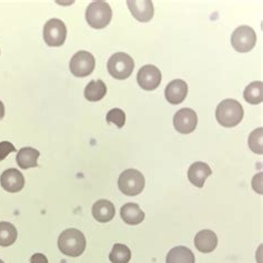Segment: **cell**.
Listing matches in <instances>:
<instances>
[{
  "label": "cell",
  "mask_w": 263,
  "mask_h": 263,
  "mask_svg": "<svg viewBox=\"0 0 263 263\" xmlns=\"http://www.w3.org/2000/svg\"><path fill=\"white\" fill-rule=\"evenodd\" d=\"M96 66V59L91 53L80 50L73 54V57L70 60L69 64V68H70L71 73L74 77L84 78L92 73L93 69Z\"/></svg>",
  "instance_id": "8"
},
{
  "label": "cell",
  "mask_w": 263,
  "mask_h": 263,
  "mask_svg": "<svg viewBox=\"0 0 263 263\" xmlns=\"http://www.w3.org/2000/svg\"><path fill=\"white\" fill-rule=\"evenodd\" d=\"M115 205L112 202L108 201V200H98V201L92 205V216L98 222L107 223L115 218Z\"/></svg>",
  "instance_id": "15"
},
{
  "label": "cell",
  "mask_w": 263,
  "mask_h": 263,
  "mask_svg": "<svg viewBox=\"0 0 263 263\" xmlns=\"http://www.w3.org/2000/svg\"><path fill=\"white\" fill-rule=\"evenodd\" d=\"M112 18L111 7L106 2H93L86 10V20L95 29H103L110 24Z\"/></svg>",
  "instance_id": "3"
},
{
  "label": "cell",
  "mask_w": 263,
  "mask_h": 263,
  "mask_svg": "<svg viewBox=\"0 0 263 263\" xmlns=\"http://www.w3.org/2000/svg\"><path fill=\"white\" fill-rule=\"evenodd\" d=\"M107 95V86L102 80H92L85 88V98L90 102H97Z\"/></svg>",
  "instance_id": "19"
},
{
  "label": "cell",
  "mask_w": 263,
  "mask_h": 263,
  "mask_svg": "<svg viewBox=\"0 0 263 263\" xmlns=\"http://www.w3.org/2000/svg\"><path fill=\"white\" fill-rule=\"evenodd\" d=\"M144 177L140 171L136 169L124 170L118 180V186L122 193L129 197L140 195L144 189Z\"/></svg>",
  "instance_id": "4"
},
{
  "label": "cell",
  "mask_w": 263,
  "mask_h": 263,
  "mask_svg": "<svg viewBox=\"0 0 263 263\" xmlns=\"http://www.w3.org/2000/svg\"><path fill=\"white\" fill-rule=\"evenodd\" d=\"M16 227L9 222H0V247H9L17 240Z\"/></svg>",
  "instance_id": "22"
},
{
  "label": "cell",
  "mask_w": 263,
  "mask_h": 263,
  "mask_svg": "<svg viewBox=\"0 0 263 263\" xmlns=\"http://www.w3.org/2000/svg\"><path fill=\"white\" fill-rule=\"evenodd\" d=\"M257 44V34L249 26H240L231 36V45L238 52H249Z\"/></svg>",
  "instance_id": "7"
},
{
  "label": "cell",
  "mask_w": 263,
  "mask_h": 263,
  "mask_svg": "<svg viewBox=\"0 0 263 263\" xmlns=\"http://www.w3.org/2000/svg\"><path fill=\"white\" fill-rule=\"evenodd\" d=\"M211 175H212L211 168L206 163L201 162V161L192 163L188 170L189 181L193 185L198 186V188H202V186L204 185L205 180Z\"/></svg>",
  "instance_id": "14"
},
{
  "label": "cell",
  "mask_w": 263,
  "mask_h": 263,
  "mask_svg": "<svg viewBox=\"0 0 263 263\" xmlns=\"http://www.w3.org/2000/svg\"><path fill=\"white\" fill-rule=\"evenodd\" d=\"M16 148L12 143L8 141H3L0 142V161H3L6 159V157L8 156L11 152H15Z\"/></svg>",
  "instance_id": "26"
},
{
  "label": "cell",
  "mask_w": 263,
  "mask_h": 263,
  "mask_svg": "<svg viewBox=\"0 0 263 263\" xmlns=\"http://www.w3.org/2000/svg\"><path fill=\"white\" fill-rule=\"evenodd\" d=\"M30 263H48V259L43 253H36L30 258Z\"/></svg>",
  "instance_id": "27"
},
{
  "label": "cell",
  "mask_w": 263,
  "mask_h": 263,
  "mask_svg": "<svg viewBox=\"0 0 263 263\" xmlns=\"http://www.w3.org/2000/svg\"><path fill=\"white\" fill-rule=\"evenodd\" d=\"M67 38V28L64 22L52 18L45 24L44 40L50 47H60L65 44Z\"/></svg>",
  "instance_id": "6"
},
{
  "label": "cell",
  "mask_w": 263,
  "mask_h": 263,
  "mask_svg": "<svg viewBox=\"0 0 263 263\" xmlns=\"http://www.w3.org/2000/svg\"><path fill=\"white\" fill-rule=\"evenodd\" d=\"M0 263H5L3 260H0Z\"/></svg>",
  "instance_id": "29"
},
{
  "label": "cell",
  "mask_w": 263,
  "mask_h": 263,
  "mask_svg": "<svg viewBox=\"0 0 263 263\" xmlns=\"http://www.w3.org/2000/svg\"><path fill=\"white\" fill-rule=\"evenodd\" d=\"M0 184H2L4 190L10 193H16L24 189L25 177L17 169L11 168L3 172L2 177H0Z\"/></svg>",
  "instance_id": "11"
},
{
  "label": "cell",
  "mask_w": 263,
  "mask_h": 263,
  "mask_svg": "<svg viewBox=\"0 0 263 263\" xmlns=\"http://www.w3.org/2000/svg\"><path fill=\"white\" fill-rule=\"evenodd\" d=\"M262 134L263 129L259 128L255 129L254 131L249 136V147L254 152V154L262 155L263 152V146H262Z\"/></svg>",
  "instance_id": "24"
},
{
  "label": "cell",
  "mask_w": 263,
  "mask_h": 263,
  "mask_svg": "<svg viewBox=\"0 0 263 263\" xmlns=\"http://www.w3.org/2000/svg\"><path fill=\"white\" fill-rule=\"evenodd\" d=\"M39 156L40 152L38 150L30 147H25L18 151L16 160L20 168L27 170L37 167Z\"/></svg>",
  "instance_id": "17"
},
{
  "label": "cell",
  "mask_w": 263,
  "mask_h": 263,
  "mask_svg": "<svg viewBox=\"0 0 263 263\" xmlns=\"http://www.w3.org/2000/svg\"><path fill=\"white\" fill-rule=\"evenodd\" d=\"M107 121L116 124L118 128H122L124 123H126V114L119 108L111 109L107 114Z\"/></svg>",
  "instance_id": "25"
},
{
  "label": "cell",
  "mask_w": 263,
  "mask_h": 263,
  "mask_svg": "<svg viewBox=\"0 0 263 263\" xmlns=\"http://www.w3.org/2000/svg\"><path fill=\"white\" fill-rule=\"evenodd\" d=\"M188 95V85L181 79L172 80L164 90L165 99L171 105H180Z\"/></svg>",
  "instance_id": "13"
},
{
  "label": "cell",
  "mask_w": 263,
  "mask_h": 263,
  "mask_svg": "<svg viewBox=\"0 0 263 263\" xmlns=\"http://www.w3.org/2000/svg\"><path fill=\"white\" fill-rule=\"evenodd\" d=\"M245 100L251 105H259L263 100V84L262 81H253L247 86L243 92Z\"/></svg>",
  "instance_id": "21"
},
{
  "label": "cell",
  "mask_w": 263,
  "mask_h": 263,
  "mask_svg": "<svg viewBox=\"0 0 263 263\" xmlns=\"http://www.w3.org/2000/svg\"><path fill=\"white\" fill-rule=\"evenodd\" d=\"M86 238L84 233L77 229H67L59 235L58 248L68 257H79L86 249Z\"/></svg>",
  "instance_id": "2"
},
{
  "label": "cell",
  "mask_w": 263,
  "mask_h": 263,
  "mask_svg": "<svg viewBox=\"0 0 263 263\" xmlns=\"http://www.w3.org/2000/svg\"><path fill=\"white\" fill-rule=\"evenodd\" d=\"M161 78L160 70L152 65L143 66L137 74L138 85L147 91H152L160 86Z\"/></svg>",
  "instance_id": "10"
},
{
  "label": "cell",
  "mask_w": 263,
  "mask_h": 263,
  "mask_svg": "<svg viewBox=\"0 0 263 263\" xmlns=\"http://www.w3.org/2000/svg\"><path fill=\"white\" fill-rule=\"evenodd\" d=\"M243 107L241 106L239 101L234 99H226L221 101L216 110L217 121L226 128L238 126L243 119Z\"/></svg>",
  "instance_id": "1"
},
{
  "label": "cell",
  "mask_w": 263,
  "mask_h": 263,
  "mask_svg": "<svg viewBox=\"0 0 263 263\" xmlns=\"http://www.w3.org/2000/svg\"><path fill=\"white\" fill-rule=\"evenodd\" d=\"M198 124V116L195 110L190 108H182L176 112L174 117V126L178 133L182 135L191 134L195 131Z\"/></svg>",
  "instance_id": "9"
},
{
  "label": "cell",
  "mask_w": 263,
  "mask_h": 263,
  "mask_svg": "<svg viewBox=\"0 0 263 263\" xmlns=\"http://www.w3.org/2000/svg\"><path fill=\"white\" fill-rule=\"evenodd\" d=\"M122 220L127 224L137 226L144 220V212L137 203H126L120 210Z\"/></svg>",
  "instance_id": "18"
},
{
  "label": "cell",
  "mask_w": 263,
  "mask_h": 263,
  "mask_svg": "<svg viewBox=\"0 0 263 263\" xmlns=\"http://www.w3.org/2000/svg\"><path fill=\"white\" fill-rule=\"evenodd\" d=\"M131 259L130 249L121 243H116L109 254V260L112 263H128Z\"/></svg>",
  "instance_id": "23"
},
{
  "label": "cell",
  "mask_w": 263,
  "mask_h": 263,
  "mask_svg": "<svg viewBox=\"0 0 263 263\" xmlns=\"http://www.w3.org/2000/svg\"><path fill=\"white\" fill-rule=\"evenodd\" d=\"M4 117H5V106H4L3 101L0 100V120H2Z\"/></svg>",
  "instance_id": "28"
},
{
  "label": "cell",
  "mask_w": 263,
  "mask_h": 263,
  "mask_svg": "<svg viewBox=\"0 0 263 263\" xmlns=\"http://www.w3.org/2000/svg\"><path fill=\"white\" fill-rule=\"evenodd\" d=\"M135 61L129 54L117 52L108 60V71L116 79H127L134 72Z\"/></svg>",
  "instance_id": "5"
},
{
  "label": "cell",
  "mask_w": 263,
  "mask_h": 263,
  "mask_svg": "<svg viewBox=\"0 0 263 263\" xmlns=\"http://www.w3.org/2000/svg\"><path fill=\"white\" fill-rule=\"evenodd\" d=\"M127 5L138 22L148 23L154 17V4L150 0H128Z\"/></svg>",
  "instance_id": "12"
},
{
  "label": "cell",
  "mask_w": 263,
  "mask_h": 263,
  "mask_svg": "<svg viewBox=\"0 0 263 263\" xmlns=\"http://www.w3.org/2000/svg\"><path fill=\"white\" fill-rule=\"evenodd\" d=\"M167 263H196V258L189 248L176 247L167 254Z\"/></svg>",
  "instance_id": "20"
},
{
  "label": "cell",
  "mask_w": 263,
  "mask_h": 263,
  "mask_svg": "<svg viewBox=\"0 0 263 263\" xmlns=\"http://www.w3.org/2000/svg\"><path fill=\"white\" fill-rule=\"evenodd\" d=\"M195 246L202 253L213 252L218 246L217 234L211 230H201L196 235Z\"/></svg>",
  "instance_id": "16"
}]
</instances>
